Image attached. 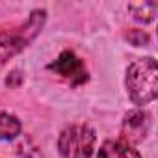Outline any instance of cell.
Segmentation results:
<instances>
[{"label":"cell","instance_id":"obj_1","mask_svg":"<svg viewBox=\"0 0 158 158\" xmlns=\"http://www.w3.org/2000/svg\"><path fill=\"white\" fill-rule=\"evenodd\" d=\"M127 89L134 104L143 106L156 99L158 95V67L156 60L141 58L128 65L127 71Z\"/></svg>","mask_w":158,"mask_h":158},{"label":"cell","instance_id":"obj_2","mask_svg":"<svg viewBox=\"0 0 158 158\" xmlns=\"http://www.w3.org/2000/svg\"><path fill=\"white\" fill-rule=\"evenodd\" d=\"M43 23H45V11L41 10V11H34L21 28L11 32H0V67L19 50H23L39 34Z\"/></svg>","mask_w":158,"mask_h":158},{"label":"cell","instance_id":"obj_3","mask_svg":"<svg viewBox=\"0 0 158 158\" xmlns=\"http://www.w3.org/2000/svg\"><path fill=\"white\" fill-rule=\"evenodd\" d=\"M95 132L88 125H71L58 139V149L63 158H91Z\"/></svg>","mask_w":158,"mask_h":158},{"label":"cell","instance_id":"obj_4","mask_svg":"<svg viewBox=\"0 0 158 158\" xmlns=\"http://www.w3.org/2000/svg\"><path fill=\"white\" fill-rule=\"evenodd\" d=\"M50 71L61 74L63 78H67V80L73 84V86H78V84H84L88 80V71L82 63L80 58H76L71 50H65L60 54L58 60H54L50 65H48Z\"/></svg>","mask_w":158,"mask_h":158},{"label":"cell","instance_id":"obj_5","mask_svg":"<svg viewBox=\"0 0 158 158\" xmlns=\"http://www.w3.org/2000/svg\"><path fill=\"white\" fill-rule=\"evenodd\" d=\"M149 127H151V119L145 112H141V110L128 112L125 121H123V128H121L123 141L128 145L143 141L147 132H149Z\"/></svg>","mask_w":158,"mask_h":158},{"label":"cell","instance_id":"obj_6","mask_svg":"<svg viewBox=\"0 0 158 158\" xmlns=\"http://www.w3.org/2000/svg\"><path fill=\"white\" fill-rule=\"evenodd\" d=\"M97 158H141V156L136 149H132L123 139H110L102 143Z\"/></svg>","mask_w":158,"mask_h":158},{"label":"cell","instance_id":"obj_7","mask_svg":"<svg viewBox=\"0 0 158 158\" xmlns=\"http://www.w3.org/2000/svg\"><path fill=\"white\" fill-rule=\"evenodd\" d=\"M21 132V123L17 117L0 112V139H13Z\"/></svg>","mask_w":158,"mask_h":158},{"label":"cell","instance_id":"obj_8","mask_svg":"<svg viewBox=\"0 0 158 158\" xmlns=\"http://www.w3.org/2000/svg\"><path fill=\"white\" fill-rule=\"evenodd\" d=\"M128 10L132 11L136 21H143V23H151L156 15L158 10V2H141V4H130Z\"/></svg>","mask_w":158,"mask_h":158},{"label":"cell","instance_id":"obj_9","mask_svg":"<svg viewBox=\"0 0 158 158\" xmlns=\"http://www.w3.org/2000/svg\"><path fill=\"white\" fill-rule=\"evenodd\" d=\"M127 39H128L132 45L139 47V45H147V43H149V34L143 32V30H130V32L127 34Z\"/></svg>","mask_w":158,"mask_h":158}]
</instances>
